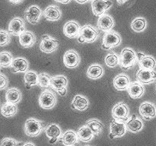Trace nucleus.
Masks as SVG:
<instances>
[{
  "label": "nucleus",
  "mask_w": 156,
  "mask_h": 146,
  "mask_svg": "<svg viewBox=\"0 0 156 146\" xmlns=\"http://www.w3.org/2000/svg\"><path fill=\"white\" fill-rule=\"evenodd\" d=\"M136 61H138L136 53L133 49L124 48L122 50L120 57V65L123 69L127 70L132 68Z\"/></svg>",
  "instance_id": "nucleus-1"
},
{
  "label": "nucleus",
  "mask_w": 156,
  "mask_h": 146,
  "mask_svg": "<svg viewBox=\"0 0 156 146\" xmlns=\"http://www.w3.org/2000/svg\"><path fill=\"white\" fill-rule=\"evenodd\" d=\"M45 123L44 122L37 120L35 119H28L24 124V132L27 136H37L44 129Z\"/></svg>",
  "instance_id": "nucleus-2"
},
{
  "label": "nucleus",
  "mask_w": 156,
  "mask_h": 146,
  "mask_svg": "<svg viewBox=\"0 0 156 146\" xmlns=\"http://www.w3.org/2000/svg\"><path fill=\"white\" fill-rule=\"evenodd\" d=\"M98 36V32L96 29L90 25H85L81 28L78 40L81 43H93Z\"/></svg>",
  "instance_id": "nucleus-3"
},
{
  "label": "nucleus",
  "mask_w": 156,
  "mask_h": 146,
  "mask_svg": "<svg viewBox=\"0 0 156 146\" xmlns=\"http://www.w3.org/2000/svg\"><path fill=\"white\" fill-rule=\"evenodd\" d=\"M121 43V37L118 33L114 30H110L105 33L103 37L102 47L105 50H111L118 47Z\"/></svg>",
  "instance_id": "nucleus-4"
},
{
  "label": "nucleus",
  "mask_w": 156,
  "mask_h": 146,
  "mask_svg": "<svg viewBox=\"0 0 156 146\" xmlns=\"http://www.w3.org/2000/svg\"><path fill=\"white\" fill-rule=\"evenodd\" d=\"M129 108L125 103H118L112 109V116L114 119L119 122H126L129 120Z\"/></svg>",
  "instance_id": "nucleus-5"
},
{
  "label": "nucleus",
  "mask_w": 156,
  "mask_h": 146,
  "mask_svg": "<svg viewBox=\"0 0 156 146\" xmlns=\"http://www.w3.org/2000/svg\"><path fill=\"white\" fill-rule=\"evenodd\" d=\"M67 84L68 81L63 75L53 76L50 81V87L61 96H64L66 93Z\"/></svg>",
  "instance_id": "nucleus-6"
},
{
  "label": "nucleus",
  "mask_w": 156,
  "mask_h": 146,
  "mask_svg": "<svg viewBox=\"0 0 156 146\" xmlns=\"http://www.w3.org/2000/svg\"><path fill=\"white\" fill-rule=\"evenodd\" d=\"M59 47V41L53 39L49 35H44L42 40L40 44V49L42 52L46 53H51L56 51Z\"/></svg>",
  "instance_id": "nucleus-7"
},
{
  "label": "nucleus",
  "mask_w": 156,
  "mask_h": 146,
  "mask_svg": "<svg viewBox=\"0 0 156 146\" xmlns=\"http://www.w3.org/2000/svg\"><path fill=\"white\" fill-rule=\"evenodd\" d=\"M56 97L51 91H45L39 97V104L43 109H51L56 105Z\"/></svg>",
  "instance_id": "nucleus-8"
},
{
  "label": "nucleus",
  "mask_w": 156,
  "mask_h": 146,
  "mask_svg": "<svg viewBox=\"0 0 156 146\" xmlns=\"http://www.w3.org/2000/svg\"><path fill=\"white\" fill-rule=\"evenodd\" d=\"M113 2L110 0H93L91 9L94 15L101 16L104 12L111 7Z\"/></svg>",
  "instance_id": "nucleus-9"
},
{
  "label": "nucleus",
  "mask_w": 156,
  "mask_h": 146,
  "mask_svg": "<svg viewBox=\"0 0 156 146\" xmlns=\"http://www.w3.org/2000/svg\"><path fill=\"white\" fill-rule=\"evenodd\" d=\"M24 18L31 24H37L39 22L42 12L37 5H31L24 12Z\"/></svg>",
  "instance_id": "nucleus-10"
},
{
  "label": "nucleus",
  "mask_w": 156,
  "mask_h": 146,
  "mask_svg": "<svg viewBox=\"0 0 156 146\" xmlns=\"http://www.w3.org/2000/svg\"><path fill=\"white\" fill-rule=\"evenodd\" d=\"M136 79L141 84H150L156 81V71L152 69H141L136 73Z\"/></svg>",
  "instance_id": "nucleus-11"
},
{
  "label": "nucleus",
  "mask_w": 156,
  "mask_h": 146,
  "mask_svg": "<svg viewBox=\"0 0 156 146\" xmlns=\"http://www.w3.org/2000/svg\"><path fill=\"white\" fill-rule=\"evenodd\" d=\"M140 114L145 120H150L155 117L156 108L150 102H143L140 106Z\"/></svg>",
  "instance_id": "nucleus-12"
},
{
  "label": "nucleus",
  "mask_w": 156,
  "mask_h": 146,
  "mask_svg": "<svg viewBox=\"0 0 156 146\" xmlns=\"http://www.w3.org/2000/svg\"><path fill=\"white\" fill-rule=\"evenodd\" d=\"M24 31H25V26L21 18L16 17L10 21L9 25V33L15 36H19Z\"/></svg>",
  "instance_id": "nucleus-13"
},
{
  "label": "nucleus",
  "mask_w": 156,
  "mask_h": 146,
  "mask_svg": "<svg viewBox=\"0 0 156 146\" xmlns=\"http://www.w3.org/2000/svg\"><path fill=\"white\" fill-rule=\"evenodd\" d=\"M110 138H114L115 137H121L126 133V126L123 122H119L114 120L111 123L110 126Z\"/></svg>",
  "instance_id": "nucleus-14"
},
{
  "label": "nucleus",
  "mask_w": 156,
  "mask_h": 146,
  "mask_svg": "<svg viewBox=\"0 0 156 146\" xmlns=\"http://www.w3.org/2000/svg\"><path fill=\"white\" fill-rule=\"evenodd\" d=\"M63 62L64 65L68 68H75L80 62V56L75 50H69L64 54Z\"/></svg>",
  "instance_id": "nucleus-15"
},
{
  "label": "nucleus",
  "mask_w": 156,
  "mask_h": 146,
  "mask_svg": "<svg viewBox=\"0 0 156 146\" xmlns=\"http://www.w3.org/2000/svg\"><path fill=\"white\" fill-rule=\"evenodd\" d=\"M80 27L76 21H71L66 23L63 27V33L67 37L74 38L79 36L80 32Z\"/></svg>",
  "instance_id": "nucleus-16"
},
{
  "label": "nucleus",
  "mask_w": 156,
  "mask_h": 146,
  "mask_svg": "<svg viewBox=\"0 0 156 146\" xmlns=\"http://www.w3.org/2000/svg\"><path fill=\"white\" fill-rule=\"evenodd\" d=\"M36 42V36L33 32L25 30L19 36V43L25 48L32 47Z\"/></svg>",
  "instance_id": "nucleus-17"
},
{
  "label": "nucleus",
  "mask_w": 156,
  "mask_h": 146,
  "mask_svg": "<svg viewBox=\"0 0 156 146\" xmlns=\"http://www.w3.org/2000/svg\"><path fill=\"white\" fill-rule=\"evenodd\" d=\"M114 86L117 91H125L128 89L129 86V77L124 74H120L116 76L114 79Z\"/></svg>",
  "instance_id": "nucleus-18"
},
{
  "label": "nucleus",
  "mask_w": 156,
  "mask_h": 146,
  "mask_svg": "<svg viewBox=\"0 0 156 146\" xmlns=\"http://www.w3.org/2000/svg\"><path fill=\"white\" fill-rule=\"evenodd\" d=\"M128 94L130 97L133 99H137L141 97L144 94V87L141 83L138 82H132L129 84V86L127 89Z\"/></svg>",
  "instance_id": "nucleus-19"
},
{
  "label": "nucleus",
  "mask_w": 156,
  "mask_h": 146,
  "mask_svg": "<svg viewBox=\"0 0 156 146\" xmlns=\"http://www.w3.org/2000/svg\"><path fill=\"white\" fill-rule=\"evenodd\" d=\"M44 15L49 21H58L61 18L62 12L59 7L56 5H50L44 11Z\"/></svg>",
  "instance_id": "nucleus-20"
},
{
  "label": "nucleus",
  "mask_w": 156,
  "mask_h": 146,
  "mask_svg": "<svg viewBox=\"0 0 156 146\" xmlns=\"http://www.w3.org/2000/svg\"><path fill=\"white\" fill-rule=\"evenodd\" d=\"M61 134H62V131L56 124L52 123V124L49 125L46 129V135L48 138H50V143L51 144L57 141L58 138H61L62 137Z\"/></svg>",
  "instance_id": "nucleus-21"
},
{
  "label": "nucleus",
  "mask_w": 156,
  "mask_h": 146,
  "mask_svg": "<svg viewBox=\"0 0 156 146\" xmlns=\"http://www.w3.org/2000/svg\"><path fill=\"white\" fill-rule=\"evenodd\" d=\"M114 20L108 15H101L98 20V27L103 31H110L114 27Z\"/></svg>",
  "instance_id": "nucleus-22"
},
{
  "label": "nucleus",
  "mask_w": 156,
  "mask_h": 146,
  "mask_svg": "<svg viewBox=\"0 0 156 146\" xmlns=\"http://www.w3.org/2000/svg\"><path fill=\"white\" fill-rule=\"evenodd\" d=\"M21 98H22V94L21 91L17 88H10L6 91L5 100L7 103L16 104L21 101Z\"/></svg>",
  "instance_id": "nucleus-23"
},
{
  "label": "nucleus",
  "mask_w": 156,
  "mask_h": 146,
  "mask_svg": "<svg viewBox=\"0 0 156 146\" xmlns=\"http://www.w3.org/2000/svg\"><path fill=\"white\" fill-rule=\"evenodd\" d=\"M11 67L14 73L26 72L28 68V62L24 58H16L12 62Z\"/></svg>",
  "instance_id": "nucleus-24"
},
{
  "label": "nucleus",
  "mask_w": 156,
  "mask_h": 146,
  "mask_svg": "<svg viewBox=\"0 0 156 146\" xmlns=\"http://www.w3.org/2000/svg\"><path fill=\"white\" fill-rule=\"evenodd\" d=\"M126 129L132 132H138L142 130L143 127V122L139 120L136 115H132L126 124Z\"/></svg>",
  "instance_id": "nucleus-25"
},
{
  "label": "nucleus",
  "mask_w": 156,
  "mask_h": 146,
  "mask_svg": "<svg viewBox=\"0 0 156 146\" xmlns=\"http://www.w3.org/2000/svg\"><path fill=\"white\" fill-rule=\"evenodd\" d=\"M85 126H88L91 129V132H93V134L95 135H100L103 131L104 128H105V125L100 120H95V119L88 120Z\"/></svg>",
  "instance_id": "nucleus-26"
},
{
  "label": "nucleus",
  "mask_w": 156,
  "mask_h": 146,
  "mask_svg": "<svg viewBox=\"0 0 156 146\" xmlns=\"http://www.w3.org/2000/svg\"><path fill=\"white\" fill-rule=\"evenodd\" d=\"M73 108L78 110L83 111L88 108V100L85 97L82 95H76L74 97V100L72 103Z\"/></svg>",
  "instance_id": "nucleus-27"
},
{
  "label": "nucleus",
  "mask_w": 156,
  "mask_h": 146,
  "mask_svg": "<svg viewBox=\"0 0 156 146\" xmlns=\"http://www.w3.org/2000/svg\"><path fill=\"white\" fill-rule=\"evenodd\" d=\"M60 140L65 145H74L78 142L77 134L71 130L66 131L61 137Z\"/></svg>",
  "instance_id": "nucleus-28"
},
{
  "label": "nucleus",
  "mask_w": 156,
  "mask_h": 146,
  "mask_svg": "<svg viewBox=\"0 0 156 146\" xmlns=\"http://www.w3.org/2000/svg\"><path fill=\"white\" fill-rule=\"evenodd\" d=\"M104 70L102 67L98 64H93L90 65L87 71V75L91 79H98L102 76Z\"/></svg>",
  "instance_id": "nucleus-29"
},
{
  "label": "nucleus",
  "mask_w": 156,
  "mask_h": 146,
  "mask_svg": "<svg viewBox=\"0 0 156 146\" xmlns=\"http://www.w3.org/2000/svg\"><path fill=\"white\" fill-rule=\"evenodd\" d=\"M77 134L78 139L82 141H89L93 138V132H91V129L86 126H84L81 127L76 132Z\"/></svg>",
  "instance_id": "nucleus-30"
},
{
  "label": "nucleus",
  "mask_w": 156,
  "mask_h": 146,
  "mask_svg": "<svg viewBox=\"0 0 156 146\" xmlns=\"http://www.w3.org/2000/svg\"><path fill=\"white\" fill-rule=\"evenodd\" d=\"M1 113L4 116L11 117L15 116L18 113V107L15 104L9 103L6 102L3 105H2Z\"/></svg>",
  "instance_id": "nucleus-31"
},
{
  "label": "nucleus",
  "mask_w": 156,
  "mask_h": 146,
  "mask_svg": "<svg viewBox=\"0 0 156 146\" xmlns=\"http://www.w3.org/2000/svg\"><path fill=\"white\" fill-rule=\"evenodd\" d=\"M155 59L152 56H145L140 61H139V65L141 69H152L155 67Z\"/></svg>",
  "instance_id": "nucleus-32"
},
{
  "label": "nucleus",
  "mask_w": 156,
  "mask_h": 146,
  "mask_svg": "<svg viewBox=\"0 0 156 146\" xmlns=\"http://www.w3.org/2000/svg\"><path fill=\"white\" fill-rule=\"evenodd\" d=\"M24 79L27 88L30 86L38 85V75L34 71H26L24 73Z\"/></svg>",
  "instance_id": "nucleus-33"
},
{
  "label": "nucleus",
  "mask_w": 156,
  "mask_h": 146,
  "mask_svg": "<svg viewBox=\"0 0 156 146\" xmlns=\"http://www.w3.org/2000/svg\"><path fill=\"white\" fill-rule=\"evenodd\" d=\"M13 60V56L9 52L4 51L0 53V65L2 67L11 66Z\"/></svg>",
  "instance_id": "nucleus-34"
},
{
  "label": "nucleus",
  "mask_w": 156,
  "mask_h": 146,
  "mask_svg": "<svg viewBox=\"0 0 156 146\" xmlns=\"http://www.w3.org/2000/svg\"><path fill=\"white\" fill-rule=\"evenodd\" d=\"M131 27L136 32H142L146 27V21L143 18H137L131 23Z\"/></svg>",
  "instance_id": "nucleus-35"
},
{
  "label": "nucleus",
  "mask_w": 156,
  "mask_h": 146,
  "mask_svg": "<svg viewBox=\"0 0 156 146\" xmlns=\"http://www.w3.org/2000/svg\"><path fill=\"white\" fill-rule=\"evenodd\" d=\"M52 77L45 72L38 74V85L42 88H47L50 87V81Z\"/></svg>",
  "instance_id": "nucleus-36"
},
{
  "label": "nucleus",
  "mask_w": 156,
  "mask_h": 146,
  "mask_svg": "<svg viewBox=\"0 0 156 146\" xmlns=\"http://www.w3.org/2000/svg\"><path fill=\"white\" fill-rule=\"evenodd\" d=\"M105 62L106 63V65L108 67H111V68H114V67L117 66V65L120 62V59L117 56V54L114 53H108L106 56L105 59Z\"/></svg>",
  "instance_id": "nucleus-37"
},
{
  "label": "nucleus",
  "mask_w": 156,
  "mask_h": 146,
  "mask_svg": "<svg viewBox=\"0 0 156 146\" xmlns=\"http://www.w3.org/2000/svg\"><path fill=\"white\" fill-rule=\"evenodd\" d=\"M11 36L9 32L5 30H1L0 31V46L4 47L10 43Z\"/></svg>",
  "instance_id": "nucleus-38"
},
{
  "label": "nucleus",
  "mask_w": 156,
  "mask_h": 146,
  "mask_svg": "<svg viewBox=\"0 0 156 146\" xmlns=\"http://www.w3.org/2000/svg\"><path fill=\"white\" fill-rule=\"evenodd\" d=\"M24 144L21 142H17L15 139L11 138H5L1 141L0 146H23Z\"/></svg>",
  "instance_id": "nucleus-39"
},
{
  "label": "nucleus",
  "mask_w": 156,
  "mask_h": 146,
  "mask_svg": "<svg viewBox=\"0 0 156 146\" xmlns=\"http://www.w3.org/2000/svg\"><path fill=\"white\" fill-rule=\"evenodd\" d=\"M8 86V78L3 74L0 75V89L3 90Z\"/></svg>",
  "instance_id": "nucleus-40"
},
{
  "label": "nucleus",
  "mask_w": 156,
  "mask_h": 146,
  "mask_svg": "<svg viewBox=\"0 0 156 146\" xmlns=\"http://www.w3.org/2000/svg\"><path fill=\"white\" fill-rule=\"evenodd\" d=\"M23 1H24V0H9V2L12 3V4H13V5L20 4V3L22 2Z\"/></svg>",
  "instance_id": "nucleus-41"
},
{
  "label": "nucleus",
  "mask_w": 156,
  "mask_h": 146,
  "mask_svg": "<svg viewBox=\"0 0 156 146\" xmlns=\"http://www.w3.org/2000/svg\"><path fill=\"white\" fill-rule=\"evenodd\" d=\"M136 56H137V59H138V61H140L145 56H146V55L143 53H136Z\"/></svg>",
  "instance_id": "nucleus-42"
},
{
  "label": "nucleus",
  "mask_w": 156,
  "mask_h": 146,
  "mask_svg": "<svg viewBox=\"0 0 156 146\" xmlns=\"http://www.w3.org/2000/svg\"><path fill=\"white\" fill-rule=\"evenodd\" d=\"M56 2L59 3H62V4H67L70 2V0H55Z\"/></svg>",
  "instance_id": "nucleus-43"
},
{
  "label": "nucleus",
  "mask_w": 156,
  "mask_h": 146,
  "mask_svg": "<svg viewBox=\"0 0 156 146\" xmlns=\"http://www.w3.org/2000/svg\"><path fill=\"white\" fill-rule=\"evenodd\" d=\"M128 1H129V0H117V2L118 3L119 5H122L125 4V3Z\"/></svg>",
  "instance_id": "nucleus-44"
},
{
  "label": "nucleus",
  "mask_w": 156,
  "mask_h": 146,
  "mask_svg": "<svg viewBox=\"0 0 156 146\" xmlns=\"http://www.w3.org/2000/svg\"><path fill=\"white\" fill-rule=\"evenodd\" d=\"M23 146H35V145L33 144V143L27 142V143H25V144H24V145Z\"/></svg>",
  "instance_id": "nucleus-45"
},
{
  "label": "nucleus",
  "mask_w": 156,
  "mask_h": 146,
  "mask_svg": "<svg viewBox=\"0 0 156 146\" xmlns=\"http://www.w3.org/2000/svg\"><path fill=\"white\" fill-rule=\"evenodd\" d=\"M76 1L77 2L81 3V4H82V3L85 2H87V1H88V0H76Z\"/></svg>",
  "instance_id": "nucleus-46"
}]
</instances>
